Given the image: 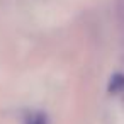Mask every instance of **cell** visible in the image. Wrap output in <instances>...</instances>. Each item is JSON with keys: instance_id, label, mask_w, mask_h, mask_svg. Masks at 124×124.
I'll use <instances>...</instances> for the list:
<instances>
[{"instance_id": "6da1fadb", "label": "cell", "mask_w": 124, "mask_h": 124, "mask_svg": "<svg viewBox=\"0 0 124 124\" xmlns=\"http://www.w3.org/2000/svg\"><path fill=\"white\" fill-rule=\"evenodd\" d=\"M107 92L110 95H117V93H124V75L122 73H114L109 80L107 85Z\"/></svg>"}, {"instance_id": "7a4b0ae2", "label": "cell", "mask_w": 124, "mask_h": 124, "mask_svg": "<svg viewBox=\"0 0 124 124\" xmlns=\"http://www.w3.org/2000/svg\"><path fill=\"white\" fill-rule=\"evenodd\" d=\"M24 124H49V122H48V116L43 110H26Z\"/></svg>"}]
</instances>
